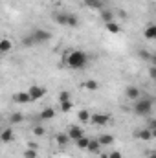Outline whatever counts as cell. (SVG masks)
<instances>
[{"label": "cell", "instance_id": "6da1fadb", "mask_svg": "<svg viewBox=\"0 0 156 158\" xmlns=\"http://www.w3.org/2000/svg\"><path fill=\"white\" fill-rule=\"evenodd\" d=\"M88 64V55L81 50H70L66 53V66L72 70H83Z\"/></svg>", "mask_w": 156, "mask_h": 158}, {"label": "cell", "instance_id": "7a4b0ae2", "mask_svg": "<svg viewBox=\"0 0 156 158\" xmlns=\"http://www.w3.org/2000/svg\"><path fill=\"white\" fill-rule=\"evenodd\" d=\"M153 112V99L151 98H138L134 103V114L138 116H149Z\"/></svg>", "mask_w": 156, "mask_h": 158}, {"label": "cell", "instance_id": "3957f363", "mask_svg": "<svg viewBox=\"0 0 156 158\" xmlns=\"http://www.w3.org/2000/svg\"><path fill=\"white\" fill-rule=\"evenodd\" d=\"M53 19L61 26H70V28H77L79 26V19H77V15H74V13H55Z\"/></svg>", "mask_w": 156, "mask_h": 158}, {"label": "cell", "instance_id": "277c9868", "mask_svg": "<svg viewBox=\"0 0 156 158\" xmlns=\"http://www.w3.org/2000/svg\"><path fill=\"white\" fill-rule=\"evenodd\" d=\"M31 37L35 40V44H44V42H48V40L51 39V33L48 30H35L31 33Z\"/></svg>", "mask_w": 156, "mask_h": 158}, {"label": "cell", "instance_id": "5b68a950", "mask_svg": "<svg viewBox=\"0 0 156 158\" xmlns=\"http://www.w3.org/2000/svg\"><path fill=\"white\" fill-rule=\"evenodd\" d=\"M28 94H30L31 101H37V99H40V98L46 94V88H44V86H39V85H33V86L28 90Z\"/></svg>", "mask_w": 156, "mask_h": 158}, {"label": "cell", "instance_id": "8992f818", "mask_svg": "<svg viewBox=\"0 0 156 158\" xmlns=\"http://www.w3.org/2000/svg\"><path fill=\"white\" fill-rule=\"evenodd\" d=\"M88 121H92L94 125H109L110 123V116L109 114H92Z\"/></svg>", "mask_w": 156, "mask_h": 158}, {"label": "cell", "instance_id": "52a82bcc", "mask_svg": "<svg viewBox=\"0 0 156 158\" xmlns=\"http://www.w3.org/2000/svg\"><path fill=\"white\" fill-rule=\"evenodd\" d=\"M66 134H68V138H70V140H74V142H76V140H79L81 136H84L83 129H81V127H77V125H72V127L68 129V132H66Z\"/></svg>", "mask_w": 156, "mask_h": 158}, {"label": "cell", "instance_id": "ba28073f", "mask_svg": "<svg viewBox=\"0 0 156 158\" xmlns=\"http://www.w3.org/2000/svg\"><path fill=\"white\" fill-rule=\"evenodd\" d=\"M156 136V131H151V129H142V131H138L136 132V138H140V140H153Z\"/></svg>", "mask_w": 156, "mask_h": 158}, {"label": "cell", "instance_id": "9c48e42d", "mask_svg": "<svg viewBox=\"0 0 156 158\" xmlns=\"http://www.w3.org/2000/svg\"><path fill=\"white\" fill-rule=\"evenodd\" d=\"M125 96H127L129 99H138V98L142 96V90H140L138 86H129V88L125 90Z\"/></svg>", "mask_w": 156, "mask_h": 158}, {"label": "cell", "instance_id": "30bf717a", "mask_svg": "<svg viewBox=\"0 0 156 158\" xmlns=\"http://www.w3.org/2000/svg\"><path fill=\"white\" fill-rule=\"evenodd\" d=\"M13 99H15L17 103H22V105H26V103H30V101H31V98H30V94H28V92H17V94L13 96Z\"/></svg>", "mask_w": 156, "mask_h": 158}, {"label": "cell", "instance_id": "8fae6325", "mask_svg": "<svg viewBox=\"0 0 156 158\" xmlns=\"http://www.w3.org/2000/svg\"><path fill=\"white\" fill-rule=\"evenodd\" d=\"M39 118L42 119V121L53 119V118H55V109H51V107H46V109H42V112H40Z\"/></svg>", "mask_w": 156, "mask_h": 158}, {"label": "cell", "instance_id": "7c38bea8", "mask_svg": "<svg viewBox=\"0 0 156 158\" xmlns=\"http://www.w3.org/2000/svg\"><path fill=\"white\" fill-rule=\"evenodd\" d=\"M90 153H94V155H97L99 151H101V143L97 142V138H90V142H88V147H86Z\"/></svg>", "mask_w": 156, "mask_h": 158}, {"label": "cell", "instance_id": "4fadbf2b", "mask_svg": "<svg viewBox=\"0 0 156 158\" xmlns=\"http://www.w3.org/2000/svg\"><path fill=\"white\" fill-rule=\"evenodd\" d=\"M84 6L88 9H94V11H101L103 9V2L101 0H84Z\"/></svg>", "mask_w": 156, "mask_h": 158}, {"label": "cell", "instance_id": "5bb4252c", "mask_svg": "<svg viewBox=\"0 0 156 158\" xmlns=\"http://www.w3.org/2000/svg\"><path fill=\"white\" fill-rule=\"evenodd\" d=\"M13 50V42L9 39H0V53H7Z\"/></svg>", "mask_w": 156, "mask_h": 158}, {"label": "cell", "instance_id": "9a60e30c", "mask_svg": "<svg viewBox=\"0 0 156 158\" xmlns=\"http://www.w3.org/2000/svg\"><path fill=\"white\" fill-rule=\"evenodd\" d=\"M13 140V131L11 129H4L2 132H0V142L2 143H9Z\"/></svg>", "mask_w": 156, "mask_h": 158}, {"label": "cell", "instance_id": "2e32d148", "mask_svg": "<svg viewBox=\"0 0 156 158\" xmlns=\"http://www.w3.org/2000/svg\"><path fill=\"white\" fill-rule=\"evenodd\" d=\"M97 142L101 143V147H103V145H112V143H114V136H112V134H101V136L97 138Z\"/></svg>", "mask_w": 156, "mask_h": 158}, {"label": "cell", "instance_id": "e0dca14e", "mask_svg": "<svg viewBox=\"0 0 156 158\" xmlns=\"http://www.w3.org/2000/svg\"><path fill=\"white\" fill-rule=\"evenodd\" d=\"M55 142H57V145H61V147H64V145H68V142H70V138H68V134H64V132H61V134H57V136H55Z\"/></svg>", "mask_w": 156, "mask_h": 158}, {"label": "cell", "instance_id": "ac0fdd59", "mask_svg": "<svg viewBox=\"0 0 156 158\" xmlns=\"http://www.w3.org/2000/svg\"><path fill=\"white\" fill-rule=\"evenodd\" d=\"M145 39L147 40H153V39H156V26H149L147 30H145Z\"/></svg>", "mask_w": 156, "mask_h": 158}, {"label": "cell", "instance_id": "d6986e66", "mask_svg": "<svg viewBox=\"0 0 156 158\" xmlns=\"http://www.w3.org/2000/svg\"><path fill=\"white\" fill-rule=\"evenodd\" d=\"M97 81H94V79H88V81H84L83 83V88H86V90H97Z\"/></svg>", "mask_w": 156, "mask_h": 158}, {"label": "cell", "instance_id": "ffe728a7", "mask_svg": "<svg viewBox=\"0 0 156 158\" xmlns=\"http://www.w3.org/2000/svg\"><path fill=\"white\" fill-rule=\"evenodd\" d=\"M107 31H110V33H114V35H116V33H119V31H121V28H119L116 22L112 20V22H107Z\"/></svg>", "mask_w": 156, "mask_h": 158}, {"label": "cell", "instance_id": "44dd1931", "mask_svg": "<svg viewBox=\"0 0 156 158\" xmlns=\"http://www.w3.org/2000/svg\"><path fill=\"white\" fill-rule=\"evenodd\" d=\"M88 142H90V138H86V136H81L79 140H76V143H77L79 149H86V147H88Z\"/></svg>", "mask_w": 156, "mask_h": 158}, {"label": "cell", "instance_id": "7402d4cb", "mask_svg": "<svg viewBox=\"0 0 156 158\" xmlns=\"http://www.w3.org/2000/svg\"><path fill=\"white\" fill-rule=\"evenodd\" d=\"M101 19H103L105 22H112V20H114V15H112V11L107 9V11H101Z\"/></svg>", "mask_w": 156, "mask_h": 158}, {"label": "cell", "instance_id": "603a6c76", "mask_svg": "<svg viewBox=\"0 0 156 158\" xmlns=\"http://www.w3.org/2000/svg\"><path fill=\"white\" fill-rule=\"evenodd\" d=\"M72 107H74L72 99H70V101H61V110H63V112H70Z\"/></svg>", "mask_w": 156, "mask_h": 158}, {"label": "cell", "instance_id": "cb8c5ba5", "mask_svg": "<svg viewBox=\"0 0 156 158\" xmlns=\"http://www.w3.org/2000/svg\"><path fill=\"white\" fill-rule=\"evenodd\" d=\"M22 119H24V116H22L20 112H15V114L9 116V123H20Z\"/></svg>", "mask_w": 156, "mask_h": 158}, {"label": "cell", "instance_id": "d4e9b609", "mask_svg": "<svg viewBox=\"0 0 156 158\" xmlns=\"http://www.w3.org/2000/svg\"><path fill=\"white\" fill-rule=\"evenodd\" d=\"M22 46H26V48L35 46V40H33V37H31V35H26V37H24V40H22Z\"/></svg>", "mask_w": 156, "mask_h": 158}, {"label": "cell", "instance_id": "484cf974", "mask_svg": "<svg viewBox=\"0 0 156 158\" xmlns=\"http://www.w3.org/2000/svg\"><path fill=\"white\" fill-rule=\"evenodd\" d=\"M24 158H37V151H35V147L26 149V151H24Z\"/></svg>", "mask_w": 156, "mask_h": 158}, {"label": "cell", "instance_id": "4316f807", "mask_svg": "<svg viewBox=\"0 0 156 158\" xmlns=\"http://www.w3.org/2000/svg\"><path fill=\"white\" fill-rule=\"evenodd\" d=\"M77 118L81 119L83 123H84V121H88V119H90V114H88V110H84V109H83V110L77 114Z\"/></svg>", "mask_w": 156, "mask_h": 158}, {"label": "cell", "instance_id": "83f0119b", "mask_svg": "<svg viewBox=\"0 0 156 158\" xmlns=\"http://www.w3.org/2000/svg\"><path fill=\"white\" fill-rule=\"evenodd\" d=\"M59 101H70V92L68 90L59 92Z\"/></svg>", "mask_w": 156, "mask_h": 158}, {"label": "cell", "instance_id": "f1b7e54d", "mask_svg": "<svg viewBox=\"0 0 156 158\" xmlns=\"http://www.w3.org/2000/svg\"><path fill=\"white\" fill-rule=\"evenodd\" d=\"M33 134L35 136H44V127H40V125L33 127Z\"/></svg>", "mask_w": 156, "mask_h": 158}, {"label": "cell", "instance_id": "f546056e", "mask_svg": "<svg viewBox=\"0 0 156 158\" xmlns=\"http://www.w3.org/2000/svg\"><path fill=\"white\" fill-rule=\"evenodd\" d=\"M107 158H123V156H121V153H119V151H112Z\"/></svg>", "mask_w": 156, "mask_h": 158}, {"label": "cell", "instance_id": "4dcf8cb0", "mask_svg": "<svg viewBox=\"0 0 156 158\" xmlns=\"http://www.w3.org/2000/svg\"><path fill=\"white\" fill-rule=\"evenodd\" d=\"M140 57H142V59H145V61H147V59H151V55H149L147 52H140Z\"/></svg>", "mask_w": 156, "mask_h": 158}, {"label": "cell", "instance_id": "1f68e13d", "mask_svg": "<svg viewBox=\"0 0 156 158\" xmlns=\"http://www.w3.org/2000/svg\"><path fill=\"white\" fill-rule=\"evenodd\" d=\"M149 74H151V77H156V68L154 66H151V72H149Z\"/></svg>", "mask_w": 156, "mask_h": 158}]
</instances>
